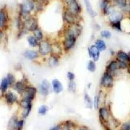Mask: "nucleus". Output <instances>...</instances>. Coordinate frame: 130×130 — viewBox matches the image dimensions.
<instances>
[{
	"label": "nucleus",
	"instance_id": "obj_29",
	"mask_svg": "<svg viewBox=\"0 0 130 130\" xmlns=\"http://www.w3.org/2000/svg\"><path fill=\"white\" fill-rule=\"evenodd\" d=\"M84 101L85 102L86 105L89 109H92L93 107V100L89 96V94L85 92L84 93Z\"/></svg>",
	"mask_w": 130,
	"mask_h": 130
},
{
	"label": "nucleus",
	"instance_id": "obj_14",
	"mask_svg": "<svg viewBox=\"0 0 130 130\" xmlns=\"http://www.w3.org/2000/svg\"><path fill=\"white\" fill-rule=\"evenodd\" d=\"M124 19V14L123 12L117 10L116 9L109 14L108 16V20L109 23H116L118 22H122Z\"/></svg>",
	"mask_w": 130,
	"mask_h": 130
},
{
	"label": "nucleus",
	"instance_id": "obj_24",
	"mask_svg": "<svg viewBox=\"0 0 130 130\" xmlns=\"http://www.w3.org/2000/svg\"><path fill=\"white\" fill-rule=\"evenodd\" d=\"M18 117L13 116L11 117L8 123V129L9 130H17V125L18 122Z\"/></svg>",
	"mask_w": 130,
	"mask_h": 130
},
{
	"label": "nucleus",
	"instance_id": "obj_43",
	"mask_svg": "<svg viewBox=\"0 0 130 130\" xmlns=\"http://www.w3.org/2000/svg\"><path fill=\"white\" fill-rule=\"evenodd\" d=\"M67 78H68V81H74L75 79V75L74 72L71 71H69L67 72Z\"/></svg>",
	"mask_w": 130,
	"mask_h": 130
},
{
	"label": "nucleus",
	"instance_id": "obj_15",
	"mask_svg": "<svg viewBox=\"0 0 130 130\" xmlns=\"http://www.w3.org/2000/svg\"><path fill=\"white\" fill-rule=\"evenodd\" d=\"M24 57L26 59L32 61H37L38 59L42 58L38 50H27L25 51L24 53Z\"/></svg>",
	"mask_w": 130,
	"mask_h": 130
},
{
	"label": "nucleus",
	"instance_id": "obj_49",
	"mask_svg": "<svg viewBox=\"0 0 130 130\" xmlns=\"http://www.w3.org/2000/svg\"><path fill=\"white\" fill-rule=\"evenodd\" d=\"M127 71L130 73V61L128 62V67H127Z\"/></svg>",
	"mask_w": 130,
	"mask_h": 130
},
{
	"label": "nucleus",
	"instance_id": "obj_50",
	"mask_svg": "<svg viewBox=\"0 0 130 130\" xmlns=\"http://www.w3.org/2000/svg\"><path fill=\"white\" fill-rule=\"evenodd\" d=\"M39 1H40V2H42V3H45L46 2H47V0H39Z\"/></svg>",
	"mask_w": 130,
	"mask_h": 130
},
{
	"label": "nucleus",
	"instance_id": "obj_11",
	"mask_svg": "<svg viewBox=\"0 0 130 130\" xmlns=\"http://www.w3.org/2000/svg\"><path fill=\"white\" fill-rule=\"evenodd\" d=\"M64 9L76 16L81 15L82 12V8L77 0H74L69 4L67 5L66 6H64Z\"/></svg>",
	"mask_w": 130,
	"mask_h": 130
},
{
	"label": "nucleus",
	"instance_id": "obj_48",
	"mask_svg": "<svg viewBox=\"0 0 130 130\" xmlns=\"http://www.w3.org/2000/svg\"><path fill=\"white\" fill-rule=\"evenodd\" d=\"M2 38H3V32H2V31L0 29V42L2 40Z\"/></svg>",
	"mask_w": 130,
	"mask_h": 130
},
{
	"label": "nucleus",
	"instance_id": "obj_51",
	"mask_svg": "<svg viewBox=\"0 0 130 130\" xmlns=\"http://www.w3.org/2000/svg\"><path fill=\"white\" fill-rule=\"evenodd\" d=\"M129 33H130V32H129Z\"/></svg>",
	"mask_w": 130,
	"mask_h": 130
},
{
	"label": "nucleus",
	"instance_id": "obj_37",
	"mask_svg": "<svg viewBox=\"0 0 130 130\" xmlns=\"http://www.w3.org/2000/svg\"><path fill=\"white\" fill-rule=\"evenodd\" d=\"M32 105H30V106L27 107H25L23 109V111L22 112V117L23 118H26L29 115L30 112H31V110H32Z\"/></svg>",
	"mask_w": 130,
	"mask_h": 130
},
{
	"label": "nucleus",
	"instance_id": "obj_13",
	"mask_svg": "<svg viewBox=\"0 0 130 130\" xmlns=\"http://www.w3.org/2000/svg\"><path fill=\"white\" fill-rule=\"evenodd\" d=\"M89 56L95 62H98L100 57V51L98 49L95 44H92L88 47L87 49Z\"/></svg>",
	"mask_w": 130,
	"mask_h": 130
},
{
	"label": "nucleus",
	"instance_id": "obj_10",
	"mask_svg": "<svg viewBox=\"0 0 130 130\" xmlns=\"http://www.w3.org/2000/svg\"><path fill=\"white\" fill-rule=\"evenodd\" d=\"M98 115L100 122L107 123L111 118V111L109 108L105 106H101L98 109Z\"/></svg>",
	"mask_w": 130,
	"mask_h": 130
},
{
	"label": "nucleus",
	"instance_id": "obj_7",
	"mask_svg": "<svg viewBox=\"0 0 130 130\" xmlns=\"http://www.w3.org/2000/svg\"><path fill=\"white\" fill-rule=\"evenodd\" d=\"M39 27V22L37 17L32 15L29 19L24 21L23 23V29L26 30L27 32H32L35 30Z\"/></svg>",
	"mask_w": 130,
	"mask_h": 130
},
{
	"label": "nucleus",
	"instance_id": "obj_35",
	"mask_svg": "<svg viewBox=\"0 0 130 130\" xmlns=\"http://www.w3.org/2000/svg\"><path fill=\"white\" fill-rule=\"evenodd\" d=\"M109 26L114 30L118 31H122L123 29L122 27V22H118L116 23H109Z\"/></svg>",
	"mask_w": 130,
	"mask_h": 130
},
{
	"label": "nucleus",
	"instance_id": "obj_23",
	"mask_svg": "<svg viewBox=\"0 0 130 130\" xmlns=\"http://www.w3.org/2000/svg\"><path fill=\"white\" fill-rule=\"evenodd\" d=\"M84 2L85 4L86 9H87V11L89 13V14L90 15V16H91L92 18H95L97 16V12L93 9L90 1L89 0H84Z\"/></svg>",
	"mask_w": 130,
	"mask_h": 130
},
{
	"label": "nucleus",
	"instance_id": "obj_12",
	"mask_svg": "<svg viewBox=\"0 0 130 130\" xmlns=\"http://www.w3.org/2000/svg\"><path fill=\"white\" fill-rule=\"evenodd\" d=\"M105 71L111 73L112 74L115 78L118 75V73L119 72L120 70L118 68V62L115 59H111L109 61L105 68Z\"/></svg>",
	"mask_w": 130,
	"mask_h": 130
},
{
	"label": "nucleus",
	"instance_id": "obj_19",
	"mask_svg": "<svg viewBox=\"0 0 130 130\" xmlns=\"http://www.w3.org/2000/svg\"><path fill=\"white\" fill-rule=\"evenodd\" d=\"M60 59H61V58L59 57L50 54L47 57V60H46L47 66L51 68H56L59 66V62H60Z\"/></svg>",
	"mask_w": 130,
	"mask_h": 130
},
{
	"label": "nucleus",
	"instance_id": "obj_42",
	"mask_svg": "<svg viewBox=\"0 0 130 130\" xmlns=\"http://www.w3.org/2000/svg\"><path fill=\"white\" fill-rule=\"evenodd\" d=\"M93 107L95 109H98L100 107V103L99 100H98V95H95L93 99Z\"/></svg>",
	"mask_w": 130,
	"mask_h": 130
},
{
	"label": "nucleus",
	"instance_id": "obj_2",
	"mask_svg": "<svg viewBox=\"0 0 130 130\" xmlns=\"http://www.w3.org/2000/svg\"><path fill=\"white\" fill-rule=\"evenodd\" d=\"M114 84H115V77L112 74L105 70L101 77L100 83V89L107 92L113 88Z\"/></svg>",
	"mask_w": 130,
	"mask_h": 130
},
{
	"label": "nucleus",
	"instance_id": "obj_22",
	"mask_svg": "<svg viewBox=\"0 0 130 130\" xmlns=\"http://www.w3.org/2000/svg\"><path fill=\"white\" fill-rule=\"evenodd\" d=\"M112 4L115 7L124 10L127 6V0H111Z\"/></svg>",
	"mask_w": 130,
	"mask_h": 130
},
{
	"label": "nucleus",
	"instance_id": "obj_45",
	"mask_svg": "<svg viewBox=\"0 0 130 130\" xmlns=\"http://www.w3.org/2000/svg\"><path fill=\"white\" fill-rule=\"evenodd\" d=\"M49 130H61V124H59V125H57V126H54V127H52Z\"/></svg>",
	"mask_w": 130,
	"mask_h": 130
},
{
	"label": "nucleus",
	"instance_id": "obj_30",
	"mask_svg": "<svg viewBox=\"0 0 130 130\" xmlns=\"http://www.w3.org/2000/svg\"><path fill=\"white\" fill-rule=\"evenodd\" d=\"M9 84L8 82V80L7 77H5L2 80L1 85H0V90H2L3 93H6L7 91L8 87H9Z\"/></svg>",
	"mask_w": 130,
	"mask_h": 130
},
{
	"label": "nucleus",
	"instance_id": "obj_32",
	"mask_svg": "<svg viewBox=\"0 0 130 130\" xmlns=\"http://www.w3.org/2000/svg\"><path fill=\"white\" fill-rule=\"evenodd\" d=\"M88 71L91 73H94L96 70V63L93 60H89L88 61L87 66Z\"/></svg>",
	"mask_w": 130,
	"mask_h": 130
},
{
	"label": "nucleus",
	"instance_id": "obj_21",
	"mask_svg": "<svg viewBox=\"0 0 130 130\" xmlns=\"http://www.w3.org/2000/svg\"><path fill=\"white\" fill-rule=\"evenodd\" d=\"M98 100L100 103V107L101 106H105V103H106L107 100V92L103 89H100L98 93L97 94Z\"/></svg>",
	"mask_w": 130,
	"mask_h": 130
},
{
	"label": "nucleus",
	"instance_id": "obj_8",
	"mask_svg": "<svg viewBox=\"0 0 130 130\" xmlns=\"http://www.w3.org/2000/svg\"><path fill=\"white\" fill-rule=\"evenodd\" d=\"M37 89H38V93L40 96L46 98L50 93L51 90H52V85L47 79H44L39 85Z\"/></svg>",
	"mask_w": 130,
	"mask_h": 130
},
{
	"label": "nucleus",
	"instance_id": "obj_36",
	"mask_svg": "<svg viewBox=\"0 0 130 130\" xmlns=\"http://www.w3.org/2000/svg\"><path fill=\"white\" fill-rule=\"evenodd\" d=\"M100 37H102V39H110L112 36L111 35V32H110L109 30L107 29H104L102 30L100 32Z\"/></svg>",
	"mask_w": 130,
	"mask_h": 130
},
{
	"label": "nucleus",
	"instance_id": "obj_44",
	"mask_svg": "<svg viewBox=\"0 0 130 130\" xmlns=\"http://www.w3.org/2000/svg\"><path fill=\"white\" fill-rule=\"evenodd\" d=\"M24 119L20 120L18 122V125H17V130H22L23 127H24Z\"/></svg>",
	"mask_w": 130,
	"mask_h": 130
},
{
	"label": "nucleus",
	"instance_id": "obj_20",
	"mask_svg": "<svg viewBox=\"0 0 130 130\" xmlns=\"http://www.w3.org/2000/svg\"><path fill=\"white\" fill-rule=\"evenodd\" d=\"M5 98L7 103L10 104V105L18 102V98L17 95L11 91L7 92L5 94Z\"/></svg>",
	"mask_w": 130,
	"mask_h": 130
},
{
	"label": "nucleus",
	"instance_id": "obj_26",
	"mask_svg": "<svg viewBox=\"0 0 130 130\" xmlns=\"http://www.w3.org/2000/svg\"><path fill=\"white\" fill-rule=\"evenodd\" d=\"M32 35L34 36L39 42L44 40V39L46 38V36H45L44 33V32H43V31L42 30V29L40 28V27H39V28H37V29L35 30L34 31H32Z\"/></svg>",
	"mask_w": 130,
	"mask_h": 130
},
{
	"label": "nucleus",
	"instance_id": "obj_31",
	"mask_svg": "<svg viewBox=\"0 0 130 130\" xmlns=\"http://www.w3.org/2000/svg\"><path fill=\"white\" fill-rule=\"evenodd\" d=\"M68 91L70 93H75L77 90V85L75 81H68V87H67Z\"/></svg>",
	"mask_w": 130,
	"mask_h": 130
},
{
	"label": "nucleus",
	"instance_id": "obj_33",
	"mask_svg": "<svg viewBox=\"0 0 130 130\" xmlns=\"http://www.w3.org/2000/svg\"><path fill=\"white\" fill-rule=\"evenodd\" d=\"M19 105L21 107L24 109V108L27 107L32 105V102L29 100L25 99V98H22V99L20 100V101H19Z\"/></svg>",
	"mask_w": 130,
	"mask_h": 130
},
{
	"label": "nucleus",
	"instance_id": "obj_41",
	"mask_svg": "<svg viewBox=\"0 0 130 130\" xmlns=\"http://www.w3.org/2000/svg\"><path fill=\"white\" fill-rule=\"evenodd\" d=\"M120 130H130V121L124 122L120 125Z\"/></svg>",
	"mask_w": 130,
	"mask_h": 130
},
{
	"label": "nucleus",
	"instance_id": "obj_27",
	"mask_svg": "<svg viewBox=\"0 0 130 130\" xmlns=\"http://www.w3.org/2000/svg\"><path fill=\"white\" fill-rule=\"evenodd\" d=\"M95 46L98 47V49L100 51V52H104L107 50V44L105 42L103 39H97L95 40Z\"/></svg>",
	"mask_w": 130,
	"mask_h": 130
},
{
	"label": "nucleus",
	"instance_id": "obj_9",
	"mask_svg": "<svg viewBox=\"0 0 130 130\" xmlns=\"http://www.w3.org/2000/svg\"><path fill=\"white\" fill-rule=\"evenodd\" d=\"M51 54L56 55L60 58L63 56L64 53L62 46L61 44V40H52Z\"/></svg>",
	"mask_w": 130,
	"mask_h": 130
},
{
	"label": "nucleus",
	"instance_id": "obj_1",
	"mask_svg": "<svg viewBox=\"0 0 130 130\" xmlns=\"http://www.w3.org/2000/svg\"><path fill=\"white\" fill-rule=\"evenodd\" d=\"M83 32V25L81 23L71 25H64V27L60 31L59 37L60 39L73 37L78 39Z\"/></svg>",
	"mask_w": 130,
	"mask_h": 130
},
{
	"label": "nucleus",
	"instance_id": "obj_18",
	"mask_svg": "<svg viewBox=\"0 0 130 130\" xmlns=\"http://www.w3.org/2000/svg\"><path fill=\"white\" fill-rule=\"evenodd\" d=\"M52 91L55 94H59L63 91V86L62 83L58 79H53L51 82Z\"/></svg>",
	"mask_w": 130,
	"mask_h": 130
},
{
	"label": "nucleus",
	"instance_id": "obj_4",
	"mask_svg": "<svg viewBox=\"0 0 130 130\" xmlns=\"http://www.w3.org/2000/svg\"><path fill=\"white\" fill-rule=\"evenodd\" d=\"M62 20L64 25H71L77 23H81L83 20L81 15L76 16L65 9L62 12Z\"/></svg>",
	"mask_w": 130,
	"mask_h": 130
},
{
	"label": "nucleus",
	"instance_id": "obj_46",
	"mask_svg": "<svg viewBox=\"0 0 130 130\" xmlns=\"http://www.w3.org/2000/svg\"><path fill=\"white\" fill-rule=\"evenodd\" d=\"M62 1H63V3L64 4V5L66 6L67 5L69 4L70 3H71L72 2H73L74 0H62Z\"/></svg>",
	"mask_w": 130,
	"mask_h": 130
},
{
	"label": "nucleus",
	"instance_id": "obj_40",
	"mask_svg": "<svg viewBox=\"0 0 130 130\" xmlns=\"http://www.w3.org/2000/svg\"><path fill=\"white\" fill-rule=\"evenodd\" d=\"M118 68L120 70H124L127 69L128 67V62H124V61H118Z\"/></svg>",
	"mask_w": 130,
	"mask_h": 130
},
{
	"label": "nucleus",
	"instance_id": "obj_28",
	"mask_svg": "<svg viewBox=\"0 0 130 130\" xmlns=\"http://www.w3.org/2000/svg\"><path fill=\"white\" fill-rule=\"evenodd\" d=\"M7 18L6 14L3 10H0V29H2L7 24Z\"/></svg>",
	"mask_w": 130,
	"mask_h": 130
},
{
	"label": "nucleus",
	"instance_id": "obj_6",
	"mask_svg": "<svg viewBox=\"0 0 130 130\" xmlns=\"http://www.w3.org/2000/svg\"><path fill=\"white\" fill-rule=\"evenodd\" d=\"M77 39L73 38V37L63 38V39H61V44L62 46L64 54H68L72 50V49L75 47V44L77 43Z\"/></svg>",
	"mask_w": 130,
	"mask_h": 130
},
{
	"label": "nucleus",
	"instance_id": "obj_38",
	"mask_svg": "<svg viewBox=\"0 0 130 130\" xmlns=\"http://www.w3.org/2000/svg\"><path fill=\"white\" fill-rule=\"evenodd\" d=\"M49 110V107L47 105H40V107L39 108V110H38V112H39V115H46L47 112Z\"/></svg>",
	"mask_w": 130,
	"mask_h": 130
},
{
	"label": "nucleus",
	"instance_id": "obj_3",
	"mask_svg": "<svg viewBox=\"0 0 130 130\" xmlns=\"http://www.w3.org/2000/svg\"><path fill=\"white\" fill-rule=\"evenodd\" d=\"M52 42V39H47V37H46L44 40L39 42V46L37 48H38V52L42 58L47 57L51 54Z\"/></svg>",
	"mask_w": 130,
	"mask_h": 130
},
{
	"label": "nucleus",
	"instance_id": "obj_17",
	"mask_svg": "<svg viewBox=\"0 0 130 130\" xmlns=\"http://www.w3.org/2000/svg\"><path fill=\"white\" fill-rule=\"evenodd\" d=\"M29 84L28 81L26 79L20 80V81H16L15 84L13 85V88L19 94L22 95L25 90L26 86Z\"/></svg>",
	"mask_w": 130,
	"mask_h": 130
},
{
	"label": "nucleus",
	"instance_id": "obj_16",
	"mask_svg": "<svg viewBox=\"0 0 130 130\" xmlns=\"http://www.w3.org/2000/svg\"><path fill=\"white\" fill-rule=\"evenodd\" d=\"M115 59L117 61H124L129 62L130 61V53H126L122 50H118L115 53Z\"/></svg>",
	"mask_w": 130,
	"mask_h": 130
},
{
	"label": "nucleus",
	"instance_id": "obj_47",
	"mask_svg": "<svg viewBox=\"0 0 130 130\" xmlns=\"http://www.w3.org/2000/svg\"><path fill=\"white\" fill-rule=\"evenodd\" d=\"M79 130H90V129H89L87 127H80V128L79 129Z\"/></svg>",
	"mask_w": 130,
	"mask_h": 130
},
{
	"label": "nucleus",
	"instance_id": "obj_5",
	"mask_svg": "<svg viewBox=\"0 0 130 130\" xmlns=\"http://www.w3.org/2000/svg\"><path fill=\"white\" fill-rule=\"evenodd\" d=\"M37 94H38L37 88L35 87L34 85L29 83L26 86L24 92L22 93V94L21 95V96L23 98H25V99L29 100L33 102L37 98Z\"/></svg>",
	"mask_w": 130,
	"mask_h": 130
},
{
	"label": "nucleus",
	"instance_id": "obj_34",
	"mask_svg": "<svg viewBox=\"0 0 130 130\" xmlns=\"http://www.w3.org/2000/svg\"><path fill=\"white\" fill-rule=\"evenodd\" d=\"M109 124L110 127L112 126L114 128H117V127H119L120 126L121 123L118 119L114 118L113 117H111V118H110L109 121Z\"/></svg>",
	"mask_w": 130,
	"mask_h": 130
},
{
	"label": "nucleus",
	"instance_id": "obj_39",
	"mask_svg": "<svg viewBox=\"0 0 130 130\" xmlns=\"http://www.w3.org/2000/svg\"><path fill=\"white\" fill-rule=\"evenodd\" d=\"M7 79L8 82H9V86H12V87H13V85L16 82L14 75L12 74H8L7 76Z\"/></svg>",
	"mask_w": 130,
	"mask_h": 130
},
{
	"label": "nucleus",
	"instance_id": "obj_25",
	"mask_svg": "<svg viewBox=\"0 0 130 130\" xmlns=\"http://www.w3.org/2000/svg\"><path fill=\"white\" fill-rule=\"evenodd\" d=\"M27 42L30 47H32V48H37L39 46V41L32 34L28 35L27 38Z\"/></svg>",
	"mask_w": 130,
	"mask_h": 130
}]
</instances>
